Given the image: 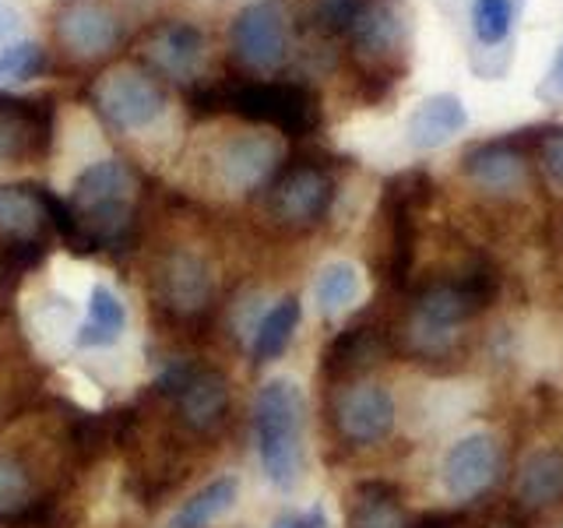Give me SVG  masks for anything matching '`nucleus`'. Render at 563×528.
Wrapping results in <instances>:
<instances>
[{"instance_id":"18","label":"nucleus","mask_w":563,"mask_h":528,"mask_svg":"<svg viewBox=\"0 0 563 528\" xmlns=\"http://www.w3.org/2000/svg\"><path fill=\"white\" fill-rule=\"evenodd\" d=\"M236 501H240V480L236 475H219V480L205 483L198 493H190V497L173 510L166 528H211L236 507Z\"/></svg>"},{"instance_id":"6","label":"nucleus","mask_w":563,"mask_h":528,"mask_svg":"<svg viewBox=\"0 0 563 528\" xmlns=\"http://www.w3.org/2000/svg\"><path fill=\"white\" fill-rule=\"evenodd\" d=\"M53 35L64 46L70 61L92 64L110 57L123 40V25L120 14L106 4V0H67L57 11V22H53Z\"/></svg>"},{"instance_id":"8","label":"nucleus","mask_w":563,"mask_h":528,"mask_svg":"<svg viewBox=\"0 0 563 528\" xmlns=\"http://www.w3.org/2000/svg\"><path fill=\"white\" fill-rule=\"evenodd\" d=\"M155 387L176 402L180 419L194 430H211L229 405L225 377L216 374V370H201L190 363H169Z\"/></svg>"},{"instance_id":"1","label":"nucleus","mask_w":563,"mask_h":528,"mask_svg":"<svg viewBox=\"0 0 563 528\" xmlns=\"http://www.w3.org/2000/svg\"><path fill=\"white\" fill-rule=\"evenodd\" d=\"M134 198L137 180L123 158H99L85 166L70 184L67 205L75 211L85 254L106 251V246L128 243L134 233Z\"/></svg>"},{"instance_id":"17","label":"nucleus","mask_w":563,"mask_h":528,"mask_svg":"<svg viewBox=\"0 0 563 528\" xmlns=\"http://www.w3.org/2000/svg\"><path fill=\"white\" fill-rule=\"evenodd\" d=\"M49 226L43 184H4L0 187V233L8 240H43Z\"/></svg>"},{"instance_id":"9","label":"nucleus","mask_w":563,"mask_h":528,"mask_svg":"<svg viewBox=\"0 0 563 528\" xmlns=\"http://www.w3.org/2000/svg\"><path fill=\"white\" fill-rule=\"evenodd\" d=\"M500 469V448L493 433L475 430L457 437L454 444L444 451L440 462V486L451 501H475L479 493L489 490V483L497 480Z\"/></svg>"},{"instance_id":"12","label":"nucleus","mask_w":563,"mask_h":528,"mask_svg":"<svg viewBox=\"0 0 563 528\" xmlns=\"http://www.w3.org/2000/svg\"><path fill=\"white\" fill-rule=\"evenodd\" d=\"M334 422L349 444H380L395 427V398L380 384H352L334 402Z\"/></svg>"},{"instance_id":"15","label":"nucleus","mask_w":563,"mask_h":528,"mask_svg":"<svg viewBox=\"0 0 563 528\" xmlns=\"http://www.w3.org/2000/svg\"><path fill=\"white\" fill-rule=\"evenodd\" d=\"M349 50L363 61H387L405 43V18L398 11V0H369L356 25L345 35Z\"/></svg>"},{"instance_id":"33","label":"nucleus","mask_w":563,"mask_h":528,"mask_svg":"<svg viewBox=\"0 0 563 528\" xmlns=\"http://www.w3.org/2000/svg\"><path fill=\"white\" fill-rule=\"evenodd\" d=\"M560 528H563V525H560Z\"/></svg>"},{"instance_id":"32","label":"nucleus","mask_w":563,"mask_h":528,"mask_svg":"<svg viewBox=\"0 0 563 528\" xmlns=\"http://www.w3.org/2000/svg\"><path fill=\"white\" fill-rule=\"evenodd\" d=\"M550 88L556 96H563V43H560V50H556V57H553V64H550Z\"/></svg>"},{"instance_id":"4","label":"nucleus","mask_w":563,"mask_h":528,"mask_svg":"<svg viewBox=\"0 0 563 528\" xmlns=\"http://www.w3.org/2000/svg\"><path fill=\"white\" fill-rule=\"evenodd\" d=\"M222 110L251 123H268L282 134H307L317 123V99L299 81H240L222 88Z\"/></svg>"},{"instance_id":"20","label":"nucleus","mask_w":563,"mask_h":528,"mask_svg":"<svg viewBox=\"0 0 563 528\" xmlns=\"http://www.w3.org/2000/svg\"><path fill=\"white\" fill-rule=\"evenodd\" d=\"M299 317H303V307H299L296 296H282L278 304H272L261 314V321L254 324V342H251L257 363H272L289 349L292 334L299 328Z\"/></svg>"},{"instance_id":"13","label":"nucleus","mask_w":563,"mask_h":528,"mask_svg":"<svg viewBox=\"0 0 563 528\" xmlns=\"http://www.w3.org/2000/svg\"><path fill=\"white\" fill-rule=\"evenodd\" d=\"M49 106L0 92V163H25L49 145Z\"/></svg>"},{"instance_id":"14","label":"nucleus","mask_w":563,"mask_h":528,"mask_svg":"<svg viewBox=\"0 0 563 528\" xmlns=\"http://www.w3.org/2000/svg\"><path fill=\"white\" fill-rule=\"evenodd\" d=\"M462 173L486 194H515L528 180V163L510 141H483L465 152Z\"/></svg>"},{"instance_id":"28","label":"nucleus","mask_w":563,"mask_h":528,"mask_svg":"<svg viewBox=\"0 0 563 528\" xmlns=\"http://www.w3.org/2000/svg\"><path fill=\"white\" fill-rule=\"evenodd\" d=\"M46 70V50L40 43H11L0 50V81H32Z\"/></svg>"},{"instance_id":"11","label":"nucleus","mask_w":563,"mask_h":528,"mask_svg":"<svg viewBox=\"0 0 563 528\" xmlns=\"http://www.w3.org/2000/svg\"><path fill=\"white\" fill-rule=\"evenodd\" d=\"M282 163V145L272 134H236L216 152V176L225 190H257Z\"/></svg>"},{"instance_id":"26","label":"nucleus","mask_w":563,"mask_h":528,"mask_svg":"<svg viewBox=\"0 0 563 528\" xmlns=\"http://www.w3.org/2000/svg\"><path fill=\"white\" fill-rule=\"evenodd\" d=\"M366 4L369 0H313L310 25L313 32H321L324 40H345Z\"/></svg>"},{"instance_id":"27","label":"nucleus","mask_w":563,"mask_h":528,"mask_svg":"<svg viewBox=\"0 0 563 528\" xmlns=\"http://www.w3.org/2000/svg\"><path fill=\"white\" fill-rule=\"evenodd\" d=\"M35 504V486L29 480V472L11 462V458H0V518H22L29 515Z\"/></svg>"},{"instance_id":"21","label":"nucleus","mask_w":563,"mask_h":528,"mask_svg":"<svg viewBox=\"0 0 563 528\" xmlns=\"http://www.w3.org/2000/svg\"><path fill=\"white\" fill-rule=\"evenodd\" d=\"M163 289L173 307L201 310L211 296V275L205 268V261L194 254H173L163 268Z\"/></svg>"},{"instance_id":"29","label":"nucleus","mask_w":563,"mask_h":528,"mask_svg":"<svg viewBox=\"0 0 563 528\" xmlns=\"http://www.w3.org/2000/svg\"><path fill=\"white\" fill-rule=\"evenodd\" d=\"M539 166L545 173V180L550 187H556L563 194V128L560 131H550L542 138L539 145Z\"/></svg>"},{"instance_id":"2","label":"nucleus","mask_w":563,"mask_h":528,"mask_svg":"<svg viewBox=\"0 0 563 528\" xmlns=\"http://www.w3.org/2000/svg\"><path fill=\"white\" fill-rule=\"evenodd\" d=\"M303 430H307V398L289 377L261 384L254 398V440L261 469L278 490H296L303 480Z\"/></svg>"},{"instance_id":"23","label":"nucleus","mask_w":563,"mask_h":528,"mask_svg":"<svg viewBox=\"0 0 563 528\" xmlns=\"http://www.w3.org/2000/svg\"><path fill=\"white\" fill-rule=\"evenodd\" d=\"M563 493V454L532 451L518 472V497L528 507H542Z\"/></svg>"},{"instance_id":"25","label":"nucleus","mask_w":563,"mask_h":528,"mask_svg":"<svg viewBox=\"0 0 563 528\" xmlns=\"http://www.w3.org/2000/svg\"><path fill=\"white\" fill-rule=\"evenodd\" d=\"M457 317H462V299H457L451 289H437L433 296H427L419 304V314H416V339L422 345H444L451 339V328L457 324Z\"/></svg>"},{"instance_id":"7","label":"nucleus","mask_w":563,"mask_h":528,"mask_svg":"<svg viewBox=\"0 0 563 528\" xmlns=\"http://www.w3.org/2000/svg\"><path fill=\"white\" fill-rule=\"evenodd\" d=\"M137 53L155 75L173 78V81H194L201 75L208 40L198 25L187 22V18H166V22L152 25L141 35Z\"/></svg>"},{"instance_id":"31","label":"nucleus","mask_w":563,"mask_h":528,"mask_svg":"<svg viewBox=\"0 0 563 528\" xmlns=\"http://www.w3.org/2000/svg\"><path fill=\"white\" fill-rule=\"evenodd\" d=\"M18 25H22V22H18V11L8 8L4 0H0V46H11L8 40L18 32Z\"/></svg>"},{"instance_id":"22","label":"nucleus","mask_w":563,"mask_h":528,"mask_svg":"<svg viewBox=\"0 0 563 528\" xmlns=\"http://www.w3.org/2000/svg\"><path fill=\"white\" fill-rule=\"evenodd\" d=\"M360 296H363V275L349 261H331L313 278V299L324 317L345 314L349 307L360 304Z\"/></svg>"},{"instance_id":"3","label":"nucleus","mask_w":563,"mask_h":528,"mask_svg":"<svg viewBox=\"0 0 563 528\" xmlns=\"http://www.w3.org/2000/svg\"><path fill=\"white\" fill-rule=\"evenodd\" d=\"M88 99H92L96 113L110 123L113 131H123V134L152 128V123H158L169 110L166 88L141 67L106 70V75H99L92 88H88Z\"/></svg>"},{"instance_id":"5","label":"nucleus","mask_w":563,"mask_h":528,"mask_svg":"<svg viewBox=\"0 0 563 528\" xmlns=\"http://www.w3.org/2000/svg\"><path fill=\"white\" fill-rule=\"evenodd\" d=\"M229 53L254 75H272L289 57L286 0H251L229 22Z\"/></svg>"},{"instance_id":"10","label":"nucleus","mask_w":563,"mask_h":528,"mask_svg":"<svg viewBox=\"0 0 563 528\" xmlns=\"http://www.w3.org/2000/svg\"><path fill=\"white\" fill-rule=\"evenodd\" d=\"M334 198V184L324 169L317 166H292L278 176L268 190V211L272 219L282 226H296L307 229L317 226L331 208Z\"/></svg>"},{"instance_id":"19","label":"nucleus","mask_w":563,"mask_h":528,"mask_svg":"<svg viewBox=\"0 0 563 528\" xmlns=\"http://www.w3.org/2000/svg\"><path fill=\"white\" fill-rule=\"evenodd\" d=\"M123 328H128V310H123L120 296L110 286H92L88 293V317L75 334L78 349H106L120 342Z\"/></svg>"},{"instance_id":"30","label":"nucleus","mask_w":563,"mask_h":528,"mask_svg":"<svg viewBox=\"0 0 563 528\" xmlns=\"http://www.w3.org/2000/svg\"><path fill=\"white\" fill-rule=\"evenodd\" d=\"M272 528H331V518H328V510L321 504H313V507L282 515Z\"/></svg>"},{"instance_id":"24","label":"nucleus","mask_w":563,"mask_h":528,"mask_svg":"<svg viewBox=\"0 0 563 528\" xmlns=\"http://www.w3.org/2000/svg\"><path fill=\"white\" fill-rule=\"evenodd\" d=\"M518 22V8L515 0H472L468 4V29H472V40L486 46V50H497L510 40Z\"/></svg>"},{"instance_id":"16","label":"nucleus","mask_w":563,"mask_h":528,"mask_svg":"<svg viewBox=\"0 0 563 528\" xmlns=\"http://www.w3.org/2000/svg\"><path fill=\"white\" fill-rule=\"evenodd\" d=\"M465 128H468L465 102L457 99L454 92H437L430 99H422L412 110V117H409V145L430 152V148H440V145H448V141H454Z\"/></svg>"}]
</instances>
